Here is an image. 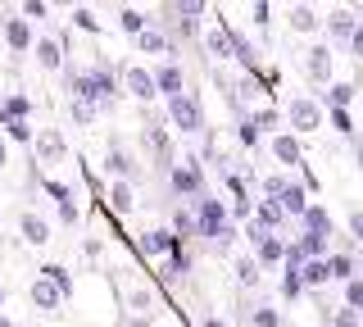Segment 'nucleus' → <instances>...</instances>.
<instances>
[{
	"mask_svg": "<svg viewBox=\"0 0 363 327\" xmlns=\"http://www.w3.org/2000/svg\"><path fill=\"white\" fill-rule=\"evenodd\" d=\"M191 228H196L204 241H213L218 250H227V245L236 241V228H232V218H227V205H223V200H209V196L196 200V218H191Z\"/></svg>",
	"mask_w": 363,
	"mask_h": 327,
	"instance_id": "f257e3e1",
	"label": "nucleus"
},
{
	"mask_svg": "<svg viewBox=\"0 0 363 327\" xmlns=\"http://www.w3.org/2000/svg\"><path fill=\"white\" fill-rule=\"evenodd\" d=\"M168 118H173V128L182 132V137H191V132L204 128V109H200V100L191 92H182V96L168 100Z\"/></svg>",
	"mask_w": 363,
	"mask_h": 327,
	"instance_id": "f03ea898",
	"label": "nucleus"
},
{
	"mask_svg": "<svg viewBox=\"0 0 363 327\" xmlns=\"http://www.w3.org/2000/svg\"><path fill=\"white\" fill-rule=\"evenodd\" d=\"M168 187H173L177 196H204L200 160H168Z\"/></svg>",
	"mask_w": 363,
	"mask_h": 327,
	"instance_id": "7ed1b4c3",
	"label": "nucleus"
},
{
	"mask_svg": "<svg viewBox=\"0 0 363 327\" xmlns=\"http://www.w3.org/2000/svg\"><path fill=\"white\" fill-rule=\"evenodd\" d=\"M286 123L295 132H318V128H323V105L309 100V96H295L291 109H286Z\"/></svg>",
	"mask_w": 363,
	"mask_h": 327,
	"instance_id": "20e7f679",
	"label": "nucleus"
},
{
	"mask_svg": "<svg viewBox=\"0 0 363 327\" xmlns=\"http://www.w3.org/2000/svg\"><path fill=\"white\" fill-rule=\"evenodd\" d=\"M86 82H91V100H96V109H109L113 100H118V77H113V69H105V64L86 69Z\"/></svg>",
	"mask_w": 363,
	"mask_h": 327,
	"instance_id": "39448f33",
	"label": "nucleus"
},
{
	"mask_svg": "<svg viewBox=\"0 0 363 327\" xmlns=\"http://www.w3.org/2000/svg\"><path fill=\"white\" fill-rule=\"evenodd\" d=\"M136 245H141V255H145V259H159V255H173V250H182V241H177V236L168 232V228L141 232V241H136Z\"/></svg>",
	"mask_w": 363,
	"mask_h": 327,
	"instance_id": "423d86ee",
	"label": "nucleus"
},
{
	"mask_svg": "<svg viewBox=\"0 0 363 327\" xmlns=\"http://www.w3.org/2000/svg\"><path fill=\"white\" fill-rule=\"evenodd\" d=\"M304 73H309L313 82H332V46H327V41H318V46L304 50Z\"/></svg>",
	"mask_w": 363,
	"mask_h": 327,
	"instance_id": "0eeeda50",
	"label": "nucleus"
},
{
	"mask_svg": "<svg viewBox=\"0 0 363 327\" xmlns=\"http://www.w3.org/2000/svg\"><path fill=\"white\" fill-rule=\"evenodd\" d=\"M150 82H155V96H168V100L186 92V77H182L177 64H159V69L150 73Z\"/></svg>",
	"mask_w": 363,
	"mask_h": 327,
	"instance_id": "6e6552de",
	"label": "nucleus"
},
{
	"mask_svg": "<svg viewBox=\"0 0 363 327\" xmlns=\"http://www.w3.org/2000/svg\"><path fill=\"white\" fill-rule=\"evenodd\" d=\"M123 87H128V96H136V100H155V82H150V69H145V64H128V69H123Z\"/></svg>",
	"mask_w": 363,
	"mask_h": 327,
	"instance_id": "1a4fd4ad",
	"label": "nucleus"
},
{
	"mask_svg": "<svg viewBox=\"0 0 363 327\" xmlns=\"http://www.w3.org/2000/svg\"><path fill=\"white\" fill-rule=\"evenodd\" d=\"M105 168L113 173V182H132V177H136V160H132V150H128V145H109Z\"/></svg>",
	"mask_w": 363,
	"mask_h": 327,
	"instance_id": "9d476101",
	"label": "nucleus"
},
{
	"mask_svg": "<svg viewBox=\"0 0 363 327\" xmlns=\"http://www.w3.org/2000/svg\"><path fill=\"white\" fill-rule=\"evenodd\" d=\"M272 205L281 209V218H286V214H291V218H300V214L309 209V191H304V187H295V182H286V187H281V196L272 200Z\"/></svg>",
	"mask_w": 363,
	"mask_h": 327,
	"instance_id": "9b49d317",
	"label": "nucleus"
},
{
	"mask_svg": "<svg viewBox=\"0 0 363 327\" xmlns=\"http://www.w3.org/2000/svg\"><path fill=\"white\" fill-rule=\"evenodd\" d=\"M5 46L14 55H28L32 50V23H23V18H5Z\"/></svg>",
	"mask_w": 363,
	"mask_h": 327,
	"instance_id": "f8f14e48",
	"label": "nucleus"
},
{
	"mask_svg": "<svg viewBox=\"0 0 363 327\" xmlns=\"http://www.w3.org/2000/svg\"><path fill=\"white\" fill-rule=\"evenodd\" d=\"M281 255H286V241H281L277 232H268V236L255 241V264L259 268H264V264H281Z\"/></svg>",
	"mask_w": 363,
	"mask_h": 327,
	"instance_id": "ddd939ff",
	"label": "nucleus"
},
{
	"mask_svg": "<svg viewBox=\"0 0 363 327\" xmlns=\"http://www.w3.org/2000/svg\"><path fill=\"white\" fill-rule=\"evenodd\" d=\"M204 50H209L213 60H232V28L213 23L209 32H204Z\"/></svg>",
	"mask_w": 363,
	"mask_h": 327,
	"instance_id": "4468645a",
	"label": "nucleus"
},
{
	"mask_svg": "<svg viewBox=\"0 0 363 327\" xmlns=\"http://www.w3.org/2000/svg\"><path fill=\"white\" fill-rule=\"evenodd\" d=\"M327 32H332L340 46H350V41H354V32H359V18L350 14V9H336V14L327 18Z\"/></svg>",
	"mask_w": 363,
	"mask_h": 327,
	"instance_id": "2eb2a0df",
	"label": "nucleus"
},
{
	"mask_svg": "<svg viewBox=\"0 0 363 327\" xmlns=\"http://www.w3.org/2000/svg\"><path fill=\"white\" fill-rule=\"evenodd\" d=\"M28 296H32V304H37L41 314H55V309L64 304V296H60V291H55L45 277H37V282H32V291H28Z\"/></svg>",
	"mask_w": 363,
	"mask_h": 327,
	"instance_id": "dca6fc26",
	"label": "nucleus"
},
{
	"mask_svg": "<svg viewBox=\"0 0 363 327\" xmlns=\"http://www.w3.org/2000/svg\"><path fill=\"white\" fill-rule=\"evenodd\" d=\"M18 232H23V241H28V245H45V241H50V223L37 218V214H23Z\"/></svg>",
	"mask_w": 363,
	"mask_h": 327,
	"instance_id": "f3484780",
	"label": "nucleus"
},
{
	"mask_svg": "<svg viewBox=\"0 0 363 327\" xmlns=\"http://www.w3.org/2000/svg\"><path fill=\"white\" fill-rule=\"evenodd\" d=\"M300 228L313 232V236H332V214H327L323 205H309V209L300 214Z\"/></svg>",
	"mask_w": 363,
	"mask_h": 327,
	"instance_id": "a211bd4d",
	"label": "nucleus"
},
{
	"mask_svg": "<svg viewBox=\"0 0 363 327\" xmlns=\"http://www.w3.org/2000/svg\"><path fill=\"white\" fill-rule=\"evenodd\" d=\"M295 277H300V287H327V259H304L300 268H295Z\"/></svg>",
	"mask_w": 363,
	"mask_h": 327,
	"instance_id": "6ab92c4d",
	"label": "nucleus"
},
{
	"mask_svg": "<svg viewBox=\"0 0 363 327\" xmlns=\"http://www.w3.org/2000/svg\"><path fill=\"white\" fill-rule=\"evenodd\" d=\"M32 46H37V64H41V69L55 73V69L64 64V50H60V41H55V37H37Z\"/></svg>",
	"mask_w": 363,
	"mask_h": 327,
	"instance_id": "aec40b11",
	"label": "nucleus"
},
{
	"mask_svg": "<svg viewBox=\"0 0 363 327\" xmlns=\"http://www.w3.org/2000/svg\"><path fill=\"white\" fill-rule=\"evenodd\" d=\"M272 155H277V164L295 168V164H300V141H295L291 132H277V137H272Z\"/></svg>",
	"mask_w": 363,
	"mask_h": 327,
	"instance_id": "412c9836",
	"label": "nucleus"
},
{
	"mask_svg": "<svg viewBox=\"0 0 363 327\" xmlns=\"http://www.w3.org/2000/svg\"><path fill=\"white\" fill-rule=\"evenodd\" d=\"M327 277H332V282H350V277H354V255H350V250L327 255Z\"/></svg>",
	"mask_w": 363,
	"mask_h": 327,
	"instance_id": "4be33fe9",
	"label": "nucleus"
},
{
	"mask_svg": "<svg viewBox=\"0 0 363 327\" xmlns=\"http://www.w3.org/2000/svg\"><path fill=\"white\" fill-rule=\"evenodd\" d=\"M109 205H113V214H132V209H136L132 182H109Z\"/></svg>",
	"mask_w": 363,
	"mask_h": 327,
	"instance_id": "5701e85b",
	"label": "nucleus"
},
{
	"mask_svg": "<svg viewBox=\"0 0 363 327\" xmlns=\"http://www.w3.org/2000/svg\"><path fill=\"white\" fill-rule=\"evenodd\" d=\"M32 145H37V155H41V160H50V164L64 155V137H60V132H37Z\"/></svg>",
	"mask_w": 363,
	"mask_h": 327,
	"instance_id": "b1692460",
	"label": "nucleus"
},
{
	"mask_svg": "<svg viewBox=\"0 0 363 327\" xmlns=\"http://www.w3.org/2000/svg\"><path fill=\"white\" fill-rule=\"evenodd\" d=\"M295 255H300V259H327V236L300 232V241H295Z\"/></svg>",
	"mask_w": 363,
	"mask_h": 327,
	"instance_id": "393cba45",
	"label": "nucleus"
},
{
	"mask_svg": "<svg viewBox=\"0 0 363 327\" xmlns=\"http://www.w3.org/2000/svg\"><path fill=\"white\" fill-rule=\"evenodd\" d=\"M291 28L295 32H318V28H323V18H318L309 5H291Z\"/></svg>",
	"mask_w": 363,
	"mask_h": 327,
	"instance_id": "a878e982",
	"label": "nucleus"
},
{
	"mask_svg": "<svg viewBox=\"0 0 363 327\" xmlns=\"http://www.w3.org/2000/svg\"><path fill=\"white\" fill-rule=\"evenodd\" d=\"M41 277H45V282H50V287H55V291H60V296H64V300H68V296H73V277H68V273H64V268H60V264H45V268H41Z\"/></svg>",
	"mask_w": 363,
	"mask_h": 327,
	"instance_id": "bb28decb",
	"label": "nucleus"
},
{
	"mask_svg": "<svg viewBox=\"0 0 363 327\" xmlns=\"http://www.w3.org/2000/svg\"><path fill=\"white\" fill-rule=\"evenodd\" d=\"M277 223H281V209L272 205V200H259V209H255V228H259V232H272Z\"/></svg>",
	"mask_w": 363,
	"mask_h": 327,
	"instance_id": "cd10ccee",
	"label": "nucleus"
},
{
	"mask_svg": "<svg viewBox=\"0 0 363 327\" xmlns=\"http://www.w3.org/2000/svg\"><path fill=\"white\" fill-rule=\"evenodd\" d=\"M136 46H141V55H164L168 50V37L159 28H145L141 37H136Z\"/></svg>",
	"mask_w": 363,
	"mask_h": 327,
	"instance_id": "c85d7f7f",
	"label": "nucleus"
},
{
	"mask_svg": "<svg viewBox=\"0 0 363 327\" xmlns=\"http://www.w3.org/2000/svg\"><path fill=\"white\" fill-rule=\"evenodd\" d=\"M350 100H354V87H350V82H332V87H327V105H332V109H345Z\"/></svg>",
	"mask_w": 363,
	"mask_h": 327,
	"instance_id": "c756f323",
	"label": "nucleus"
},
{
	"mask_svg": "<svg viewBox=\"0 0 363 327\" xmlns=\"http://www.w3.org/2000/svg\"><path fill=\"white\" fill-rule=\"evenodd\" d=\"M118 28L132 32V37H141V32H145V14H141V9H123V14H118Z\"/></svg>",
	"mask_w": 363,
	"mask_h": 327,
	"instance_id": "7c9ffc66",
	"label": "nucleus"
},
{
	"mask_svg": "<svg viewBox=\"0 0 363 327\" xmlns=\"http://www.w3.org/2000/svg\"><path fill=\"white\" fill-rule=\"evenodd\" d=\"M236 282H241V287H259V264L255 259H236Z\"/></svg>",
	"mask_w": 363,
	"mask_h": 327,
	"instance_id": "2f4dec72",
	"label": "nucleus"
},
{
	"mask_svg": "<svg viewBox=\"0 0 363 327\" xmlns=\"http://www.w3.org/2000/svg\"><path fill=\"white\" fill-rule=\"evenodd\" d=\"M68 114H73V123H82V128H86V123L96 118L100 109H96V105H86V100H68Z\"/></svg>",
	"mask_w": 363,
	"mask_h": 327,
	"instance_id": "473e14b6",
	"label": "nucleus"
},
{
	"mask_svg": "<svg viewBox=\"0 0 363 327\" xmlns=\"http://www.w3.org/2000/svg\"><path fill=\"white\" fill-rule=\"evenodd\" d=\"M345 309H354V314L363 309V282H359V277L345 282Z\"/></svg>",
	"mask_w": 363,
	"mask_h": 327,
	"instance_id": "72a5a7b5",
	"label": "nucleus"
},
{
	"mask_svg": "<svg viewBox=\"0 0 363 327\" xmlns=\"http://www.w3.org/2000/svg\"><path fill=\"white\" fill-rule=\"evenodd\" d=\"M145 141H150V150L159 155V160H168V137L159 128H145Z\"/></svg>",
	"mask_w": 363,
	"mask_h": 327,
	"instance_id": "f704fd0d",
	"label": "nucleus"
},
{
	"mask_svg": "<svg viewBox=\"0 0 363 327\" xmlns=\"http://www.w3.org/2000/svg\"><path fill=\"white\" fill-rule=\"evenodd\" d=\"M250 323H255V327H281V314L277 309H255V314H250Z\"/></svg>",
	"mask_w": 363,
	"mask_h": 327,
	"instance_id": "c9c22d12",
	"label": "nucleus"
},
{
	"mask_svg": "<svg viewBox=\"0 0 363 327\" xmlns=\"http://www.w3.org/2000/svg\"><path fill=\"white\" fill-rule=\"evenodd\" d=\"M186 268H191L186 250H173V255H168V277H182V273H186Z\"/></svg>",
	"mask_w": 363,
	"mask_h": 327,
	"instance_id": "e433bc0d",
	"label": "nucleus"
},
{
	"mask_svg": "<svg viewBox=\"0 0 363 327\" xmlns=\"http://www.w3.org/2000/svg\"><path fill=\"white\" fill-rule=\"evenodd\" d=\"M5 137L9 141H32V128L28 123H5Z\"/></svg>",
	"mask_w": 363,
	"mask_h": 327,
	"instance_id": "4c0bfd02",
	"label": "nucleus"
},
{
	"mask_svg": "<svg viewBox=\"0 0 363 327\" xmlns=\"http://www.w3.org/2000/svg\"><path fill=\"white\" fill-rule=\"evenodd\" d=\"M300 291H304V287H300V277H295L291 268H286V277H281V296H286V300H295Z\"/></svg>",
	"mask_w": 363,
	"mask_h": 327,
	"instance_id": "58836bf2",
	"label": "nucleus"
},
{
	"mask_svg": "<svg viewBox=\"0 0 363 327\" xmlns=\"http://www.w3.org/2000/svg\"><path fill=\"white\" fill-rule=\"evenodd\" d=\"M250 123H255V132H264V128H272V123H277V109H259Z\"/></svg>",
	"mask_w": 363,
	"mask_h": 327,
	"instance_id": "ea45409f",
	"label": "nucleus"
},
{
	"mask_svg": "<svg viewBox=\"0 0 363 327\" xmlns=\"http://www.w3.org/2000/svg\"><path fill=\"white\" fill-rule=\"evenodd\" d=\"M281 187H286V177H281V173L264 177V196H272V200H277V196H281Z\"/></svg>",
	"mask_w": 363,
	"mask_h": 327,
	"instance_id": "a19ab883",
	"label": "nucleus"
},
{
	"mask_svg": "<svg viewBox=\"0 0 363 327\" xmlns=\"http://www.w3.org/2000/svg\"><path fill=\"white\" fill-rule=\"evenodd\" d=\"M332 128H336V132H354V123H350V109H332Z\"/></svg>",
	"mask_w": 363,
	"mask_h": 327,
	"instance_id": "79ce46f5",
	"label": "nucleus"
},
{
	"mask_svg": "<svg viewBox=\"0 0 363 327\" xmlns=\"http://www.w3.org/2000/svg\"><path fill=\"white\" fill-rule=\"evenodd\" d=\"M32 18H45V5H41V0H28V5H23V23H32Z\"/></svg>",
	"mask_w": 363,
	"mask_h": 327,
	"instance_id": "37998d69",
	"label": "nucleus"
},
{
	"mask_svg": "<svg viewBox=\"0 0 363 327\" xmlns=\"http://www.w3.org/2000/svg\"><path fill=\"white\" fill-rule=\"evenodd\" d=\"M132 309H136V314L150 309V291H145V287H136V291H132Z\"/></svg>",
	"mask_w": 363,
	"mask_h": 327,
	"instance_id": "c03bdc74",
	"label": "nucleus"
},
{
	"mask_svg": "<svg viewBox=\"0 0 363 327\" xmlns=\"http://www.w3.org/2000/svg\"><path fill=\"white\" fill-rule=\"evenodd\" d=\"M332 327H359V314L354 309H340L336 318H332Z\"/></svg>",
	"mask_w": 363,
	"mask_h": 327,
	"instance_id": "a18cd8bd",
	"label": "nucleus"
},
{
	"mask_svg": "<svg viewBox=\"0 0 363 327\" xmlns=\"http://www.w3.org/2000/svg\"><path fill=\"white\" fill-rule=\"evenodd\" d=\"M73 23H77V28H86V32H96V28H100L96 18H91V9H77V14H73Z\"/></svg>",
	"mask_w": 363,
	"mask_h": 327,
	"instance_id": "49530a36",
	"label": "nucleus"
},
{
	"mask_svg": "<svg viewBox=\"0 0 363 327\" xmlns=\"http://www.w3.org/2000/svg\"><path fill=\"white\" fill-rule=\"evenodd\" d=\"M60 218H64V223H77V205H73V196L60 200Z\"/></svg>",
	"mask_w": 363,
	"mask_h": 327,
	"instance_id": "de8ad7c7",
	"label": "nucleus"
},
{
	"mask_svg": "<svg viewBox=\"0 0 363 327\" xmlns=\"http://www.w3.org/2000/svg\"><path fill=\"white\" fill-rule=\"evenodd\" d=\"M241 141H245V145H259V132H255V123H250V118L241 123Z\"/></svg>",
	"mask_w": 363,
	"mask_h": 327,
	"instance_id": "09e8293b",
	"label": "nucleus"
},
{
	"mask_svg": "<svg viewBox=\"0 0 363 327\" xmlns=\"http://www.w3.org/2000/svg\"><path fill=\"white\" fill-rule=\"evenodd\" d=\"M350 236H363V214H359V209L350 214Z\"/></svg>",
	"mask_w": 363,
	"mask_h": 327,
	"instance_id": "8fccbe9b",
	"label": "nucleus"
},
{
	"mask_svg": "<svg viewBox=\"0 0 363 327\" xmlns=\"http://www.w3.org/2000/svg\"><path fill=\"white\" fill-rule=\"evenodd\" d=\"M9 164V145H5V137H0V168Z\"/></svg>",
	"mask_w": 363,
	"mask_h": 327,
	"instance_id": "3c124183",
	"label": "nucleus"
},
{
	"mask_svg": "<svg viewBox=\"0 0 363 327\" xmlns=\"http://www.w3.org/2000/svg\"><path fill=\"white\" fill-rule=\"evenodd\" d=\"M200 327H227V323H223V318H204Z\"/></svg>",
	"mask_w": 363,
	"mask_h": 327,
	"instance_id": "603ef678",
	"label": "nucleus"
},
{
	"mask_svg": "<svg viewBox=\"0 0 363 327\" xmlns=\"http://www.w3.org/2000/svg\"><path fill=\"white\" fill-rule=\"evenodd\" d=\"M128 327H150V318H145V323H128Z\"/></svg>",
	"mask_w": 363,
	"mask_h": 327,
	"instance_id": "864d4df0",
	"label": "nucleus"
}]
</instances>
